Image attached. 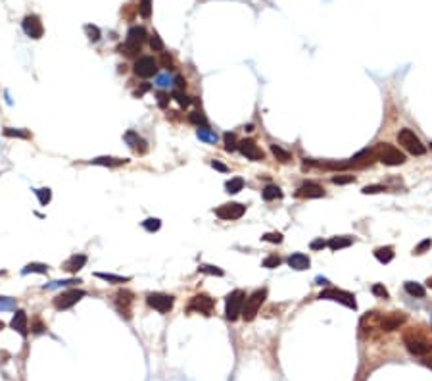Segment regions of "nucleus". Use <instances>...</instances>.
<instances>
[{"label": "nucleus", "instance_id": "bf43d9fd", "mask_svg": "<svg viewBox=\"0 0 432 381\" xmlns=\"http://www.w3.org/2000/svg\"><path fill=\"white\" fill-rule=\"evenodd\" d=\"M315 281L319 283V285H327V283H329V279H327V278H321V276H319V278H315Z\"/></svg>", "mask_w": 432, "mask_h": 381}, {"label": "nucleus", "instance_id": "4d7b16f0", "mask_svg": "<svg viewBox=\"0 0 432 381\" xmlns=\"http://www.w3.org/2000/svg\"><path fill=\"white\" fill-rule=\"evenodd\" d=\"M167 102H169V96L165 95V93H159L158 95V104L161 106V108H165L167 106Z\"/></svg>", "mask_w": 432, "mask_h": 381}, {"label": "nucleus", "instance_id": "79ce46f5", "mask_svg": "<svg viewBox=\"0 0 432 381\" xmlns=\"http://www.w3.org/2000/svg\"><path fill=\"white\" fill-rule=\"evenodd\" d=\"M85 33H86V37H88L92 43L100 41V29H98L96 25H85Z\"/></svg>", "mask_w": 432, "mask_h": 381}, {"label": "nucleus", "instance_id": "f3484780", "mask_svg": "<svg viewBox=\"0 0 432 381\" xmlns=\"http://www.w3.org/2000/svg\"><path fill=\"white\" fill-rule=\"evenodd\" d=\"M10 325H12V329H14V331H17L21 337H27L29 320H27V314H25L23 310H17V312H15L14 318H12V322H10Z\"/></svg>", "mask_w": 432, "mask_h": 381}, {"label": "nucleus", "instance_id": "473e14b6", "mask_svg": "<svg viewBox=\"0 0 432 381\" xmlns=\"http://www.w3.org/2000/svg\"><path fill=\"white\" fill-rule=\"evenodd\" d=\"M4 137H12V139H31V133L25 129H14V127H6L4 129Z\"/></svg>", "mask_w": 432, "mask_h": 381}, {"label": "nucleus", "instance_id": "7c9ffc66", "mask_svg": "<svg viewBox=\"0 0 432 381\" xmlns=\"http://www.w3.org/2000/svg\"><path fill=\"white\" fill-rule=\"evenodd\" d=\"M198 139L204 141V143H210V145H216L217 143V133L208 129V127H200L198 129Z\"/></svg>", "mask_w": 432, "mask_h": 381}, {"label": "nucleus", "instance_id": "dca6fc26", "mask_svg": "<svg viewBox=\"0 0 432 381\" xmlns=\"http://www.w3.org/2000/svg\"><path fill=\"white\" fill-rule=\"evenodd\" d=\"M296 196H305V198H321V196H325V189H323L319 183L307 181V183H303L302 187L296 190Z\"/></svg>", "mask_w": 432, "mask_h": 381}, {"label": "nucleus", "instance_id": "2f4dec72", "mask_svg": "<svg viewBox=\"0 0 432 381\" xmlns=\"http://www.w3.org/2000/svg\"><path fill=\"white\" fill-rule=\"evenodd\" d=\"M75 283H79V279H62V281H52V283H46L43 289L44 291H50V289H60V287H72Z\"/></svg>", "mask_w": 432, "mask_h": 381}, {"label": "nucleus", "instance_id": "f03ea898", "mask_svg": "<svg viewBox=\"0 0 432 381\" xmlns=\"http://www.w3.org/2000/svg\"><path fill=\"white\" fill-rule=\"evenodd\" d=\"M146 41V29L141 27V25H135L131 27L129 33H127V41L125 44H121V52H125L127 56H135L137 52H141V46Z\"/></svg>", "mask_w": 432, "mask_h": 381}, {"label": "nucleus", "instance_id": "b1692460", "mask_svg": "<svg viewBox=\"0 0 432 381\" xmlns=\"http://www.w3.org/2000/svg\"><path fill=\"white\" fill-rule=\"evenodd\" d=\"M90 164H94V166H106V168H117V166H121V164H127V160L123 158H112V156H98V158H94V160H90Z\"/></svg>", "mask_w": 432, "mask_h": 381}, {"label": "nucleus", "instance_id": "de8ad7c7", "mask_svg": "<svg viewBox=\"0 0 432 381\" xmlns=\"http://www.w3.org/2000/svg\"><path fill=\"white\" fill-rule=\"evenodd\" d=\"M386 187L384 185H367V187H363L361 192L363 194H378V192H384Z\"/></svg>", "mask_w": 432, "mask_h": 381}, {"label": "nucleus", "instance_id": "2eb2a0df", "mask_svg": "<svg viewBox=\"0 0 432 381\" xmlns=\"http://www.w3.org/2000/svg\"><path fill=\"white\" fill-rule=\"evenodd\" d=\"M238 150H240V154L242 156H246L248 160H252V162H259V160H263V150L254 143V141H250V139H244V141H240L238 143Z\"/></svg>", "mask_w": 432, "mask_h": 381}, {"label": "nucleus", "instance_id": "393cba45", "mask_svg": "<svg viewBox=\"0 0 432 381\" xmlns=\"http://www.w3.org/2000/svg\"><path fill=\"white\" fill-rule=\"evenodd\" d=\"M403 289L411 294V296H417V298H423V296L427 294L425 287H423L421 283H417V281H405V283H403Z\"/></svg>", "mask_w": 432, "mask_h": 381}, {"label": "nucleus", "instance_id": "f704fd0d", "mask_svg": "<svg viewBox=\"0 0 432 381\" xmlns=\"http://www.w3.org/2000/svg\"><path fill=\"white\" fill-rule=\"evenodd\" d=\"M173 81H175V79H173L171 75H169V72H165V74L156 75V87H159V89H167V87H171V85H173Z\"/></svg>", "mask_w": 432, "mask_h": 381}, {"label": "nucleus", "instance_id": "58836bf2", "mask_svg": "<svg viewBox=\"0 0 432 381\" xmlns=\"http://www.w3.org/2000/svg\"><path fill=\"white\" fill-rule=\"evenodd\" d=\"M10 310H15V298L0 296V312H10Z\"/></svg>", "mask_w": 432, "mask_h": 381}, {"label": "nucleus", "instance_id": "a19ab883", "mask_svg": "<svg viewBox=\"0 0 432 381\" xmlns=\"http://www.w3.org/2000/svg\"><path fill=\"white\" fill-rule=\"evenodd\" d=\"M37 192V196H39V202L43 206H46L50 200H52V190L50 189H37L35 190Z\"/></svg>", "mask_w": 432, "mask_h": 381}, {"label": "nucleus", "instance_id": "4468645a", "mask_svg": "<svg viewBox=\"0 0 432 381\" xmlns=\"http://www.w3.org/2000/svg\"><path fill=\"white\" fill-rule=\"evenodd\" d=\"M405 320H407V316H405L403 312H390L388 316L378 318V327H380L382 331H394V329H398L402 323H405Z\"/></svg>", "mask_w": 432, "mask_h": 381}, {"label": "nucleus", "instance_id": "e2e57ef3", "mask_svg": "<svg viewBox=\"0 0 432 381\" xmlns=\"http://www.w3.org/2000/svg\"><path fill=\"white\" fill-rule=\"evenodd\" d=\"M0 329H4V323H2V322H0Z\"/></svg>", "mask_w": 432, "mask_h": 381}, {"label": "nucleus", "instance_id": "1a4fd4ad", "mask_svg": "<svg viewBox=\"0 0 432 381\" xmlns=\"http://www.w3.org/2000/svg\"><path fill=\"white\" fill-rule=\"evenodd\" d=\"M133 72L139 75V77H144V79L154 77V75H158V62L152 58V56H141V58L135 62Z\"/></svg>", "mask_w": 432, "mask_h": 381}, {"label": "nucleus", "instance_id": "49530a36", "mask_svg": "<svg viewBox=\"0 0 432 381\" xmlns=\"http://www.w3.org/2000/svg\"><path fill=\"white\" fill-rule=\"evenodd\" d=\"M139 12H141L143 17H150V14H152V0H141Z\"/></svg>", "mask_w": 432, "mask_h": 381}, {"label": "nucleus", "instance_id": "e433bc0d", "mask_svg": "<svg viewBox=\"0 0 432 381\" xmlns=\"http://www.w3.org/2000/svg\"><path fill=\"white\" fill-rule=\"evenodd\" d=\"M188 119H190V123H194V125H198V127H208V119H206V116H204L202 112H192V114L188 116Z\"/></svg>", "mask_w": 432, "mask_h": 381}, {"label": "nucleus", "instance_id": "20e7f679", "mask_svg": "<svg viewBox=\"0 0 432 381\" xmlns=\"http://www.w3.org/2000/svg\"><path fill=\"white\" fill-rule=\"evenodd\" d=\"M244 300H246V293L240 291V289H236V291H232L230 294H227V300H225V316H227V320L234 322V320L240 318Z\"/></svg>", "mask_w": 432, "mask_h": 381}, {"label": "nucleus", "instance_id": "6e6d98bb", "mask_svg": "<svg viewBox=\"0 0 432 381\" xmlns=\"http://www.w3.org/2000/svg\"><path fill=\"white\" fill-rule=\"evenodd\" d=\"M212 166L216 168L217 172H223V174H227V172H229V168H227L225 164H221V162H217V160H212Z\"/></svg>", "mask_w": 432, "mask_h": 381}, {"label": "nucleus", "instance_id": "13d9d810", "mask_svg": "<svg viewBox=\"0 0 432 381\" xmlns=\"http://www.w3.org/2000/svg\"><path fill=\"white\" fill-rule=\"evenodd\" d=\"M173 83H177V91H183V89L187 87V81H185V79H183V77H175V81H173Z\"/></svg>", "mask_w": 432, "mask_h": 381}, {"label": "nucleus", "instance_id": "0e129e2a", "mask_svg": "<svg viewBox=\"0 0 432 381\" xmlns=\"http://www.w3.org/2000/svg\"><path fill=\"white\" fill-rule=\"evenodd\" d=\"M431 148H432V143H431Z\"/></svg>", "mask_w": 432, "mask_h": 381}, {"label": "nucleus", "instance_id": "423d86ee", "mask_svg": "<svg viewBox=\"0 0 432 381\" xmlns=\"http://www.w3.org/2000/svg\"><path fill=\"white\" fill-rule=\"evenodd\" d=\"M403 343H405L407 351L411 352V354H415V356H425V354L432 352V341L419 337L415 333H405L403 335Z\"/></svg>", "mask_w": 432, "mask_h": 381}, {"label": "nucleus", "instance_id": "c03bdc74", "mask_svg": "<svg viewBox=\"0 0 432 381\" xmlns=\"http://www.w3.org/2000/svg\"><path fill=\"white\" fill-rule=\"evenodd\" d=\"M279 266H281V258L277 254H271V256H267L263 260V268H267V270H273V268H279Z\"/></svg>", "mask_w": 432, "mask_h": 381}, {"label": "nucleus", "instance_id": "39448f33", "mask_svg": "<svg viewBox=\"0 0 432 381\" xmlns=\"http://www.w3.org/2000/svg\"><path fill=\"white\" fill-rule=\"evenodd\" d=\"M398 143H400L407 152H411L413 156H423V154L427 152V147L421 143V139H419L411 129H407V127L398 133Z\"/></svg>", "mask_w": 432, "mask_h": 381}, {"label": "nucleus", "instance_id": "6ab92c4d", "mask_svg": "<svg viewBox=\"0 0 432 381\" xmlns=\"http://www.w3.org/2000/svg\"><path fill=\"white\" fill-rule=\"evenodd\" d=\"M133 304V293L131 291H119L115 294V306L121 312V316L125 314V318H129V306Z\"/></svg>", "mask_w": 432, "mask_h": 381}, {"label": "nucleus", "instance_id": "3c124183", "mask_svg": "<svg viewBox=\"0 0 432 381\" xmlns=\"http://www.w3.org/2000/svg\"><path fill=\"white\" fill-rule=\"evenodd\" d=\"M431 247H432V241H431V239H425V241H421V243H419L417 249L413 250V252H415V254H423V252H427V250L431 249Z\"/></svg>", "mask_w": 432, "mask_h": 381}, {"label": "nucleus", "instance_id": "09e8293b", "mask_svg": "<svg viewBox=\"0 0 432 381\" xmlns=\"http://www.w3.org/2000/svg\"><path fill=\"white\" fill-rule=\"evenodd\" d=\"M150 46H152V50H156V52H161V50H163V41L159 39L158 33H154V35L150 37Z\"/></svg>", "mask_w": 432, "mask_h": 381}, {"label": "nucleus", "instance_id": "0eeeda50", "mask_svg": "<svg viewBox=\"0 0 432 381\" xmlns=\"http://www.w3.org/2000/svg\"><path fill=\"white\" fill-rule=\"evenodd\" d=\"M319 298H321V300H334V302H340V304L352 308V310L358 308L356 296H354L352 293H348V291H340V289H327V291H323V293L319 294Z\"/></svg>", "mask_w": 432, "mask_h": 381}, {"label": "nucleus", "instance_id": "f257e3e1", "mask_svg": "<svg viewBox=\"0 0 432 381\" xmlns=\"http://www.w3.org/2000/svg\"><path fill=\"white\" fill-rule=\"evenodd\" d=\"M373 154L376 156V160H380L384 166H402L405 162V154L402 150L392 147L388 143H378L373 150Z\"/></svg>", "mask_w": 432, "mask_h": 381}, {"label": "nucleus", "instance_id": "c85d7f7f", "mask_svg": "<svg viewBox=\"0 0 432 381\" xmlns=\"http://www.w3.org/2000/svg\"><path fill=\"white\" fill-rule=\"evenodd\" d=\"M271 152H273L275 158L279 162H283V164H288V162L292 160V154L288 150H285L283 147H279V145H271Z\"/></svg>", "mask_w": 432, "mask_h": 381}, {"label": "nucleus", "instance_id": "680f3d73", "mask_svg": "<svg viewBox=\"0 0 432 381\" xmlns=\"http://www.w3.org/2000/svg\"><path fill=\"white\" fill-rule=\"evenodd\" d=\"M427 285H429V287H431V289H432V278L427 279Z\"/></svg>", "mask_w": 432, "mask_h": 381}, {"label": "nucleus", "instance_id": "7ed1b4c3", "mask_svg": "<svg viewBox=\"0 0 432 381\" xmlns=\"http://www.w3.org/2000/svg\"><path fill=\"white\" fill-rule=\"evenodd\" d=\"M265 298H267V289H258L256 293H252L246 298L244 306H242V314H240L246 322H252L258 316L259 308H261Z\"/></svg>", "mask_w": 432, "mask_h": 381}, {"label": "nucleus", "instance_id": "a211bd4d", "mask_svg": "<svg viewBox=\"0 0 432 381\" xmlns=\"http://www.w3.org/2000/svg\"><path fill=\"white\" fill-rule=\"evenodd\" d=\"M123 139H125V143H127L135 152H139V154H144V152L148 150L146 141H144L143 137H141L137 131H127L125 135H123Z\"/></svg>", "mask_w": 432, "mask_h": 381}, {"label": "nucleus", "instance_id": "bb28decb", "mask_svg": "<svg viewBox=\"0 0 432 381\" xmlns=\"http://www.w3.org/2000/svg\"><path fill=\"white\" fill-rule=\"evenodd\" d=\"M225 189H227L229 194L240 192V190L244 189V179H242V177H232V179H229V181L225 183Z\"/></svg>", "mask_w": 432, "mask_h": 381}, {"label": "nucleus", "instance_id": "052dcab7", "mask_svg": "<svg viewBox=\"0 0 432 381\" xmlns=\"http://www.w3.org/2000/svg\"><path fill=\"white\" fill-rule=\"evenodd\" d=\"M244 129H246V131H254V125H252V123H248Z\"/></svg>", "mask_w": 432, "mask_h": 381}, {"label": "nucleus", "instance_id": "37998d69", "mask_svg": "<svg viewBox=\"0 0 432 381\" xmlns=\"http://www.w3.org/2000/svg\"><path fill=\"white\" fill-rule=\"evenodd\" d=\"M263 241H267V243H273V245H279V243H283V233H279V231H271V233H265L261 237Z\"/></svg>", "mask_w": 432, "mask_h": 381}, {"label": "nucleus", "instance_id": "a18cd8bd", "mask_svg": "<svg viewBox=\"0 0 432 381\" xmlns=\"http://www.w3.org/2000/svg\"><path fill=\"white\" fill-rule=\"evenodd\" d=\"M331 181L334 183V185H348V183H354V181H356V177L344 174V176H334Z\"/></svg>", "mask_w": 432, "mask_h": 381}, {"label": "nucleus", "instance_id": "4c0bfd02", "mask_svg": "<svg viewBox=\"0 0 432 381\" xmlns=\"http://www.w3.org/2000/svg\"><path fill=\"white\" fill-rule=\"evenodd\" d=\"M143 227L146 231H150V233H154V231H158L159 227H161V221L158 218H148V220L143 221Z\"/></svg>", "mask_w": 432, "mask_h": 381}, {"label": "nucleus", "instance_id": "f8f14e48", "mask_svg": "<svg viewBox=\"0 0 432 381\" xmlns=\"http://www.w3.org/2000/svg\"><path fill=\"white\" fill-rule=\"evenodd\" d=\"M214 308H216V300L212 296H208V294H196L188 304L190 312H200L204 316H212Z\"/></svg>", "mask_w": 432, "mask_h": 381}, {"label": "nucleus", "instance_id": "72a5a7b5", "mask_svg": "<svg viewBox=\"0 0 432 381\" xmlns=\"http://www.w3.org/2000/svg\"><path fill=\"white\" fill-rule=\"evenodd\" d=\"M173 98L177 100V104H179L181 108H187V106H190V104L194 102L190 96L185 95V91H173Z\"/></svg>", "mask_w": 432, "mask_h": 381}, {"label": "nucleus", "instance_id": "c756f323", "mask_svg": "<svg viewBox=\"0 0 432 381\" xmlns=\"http://www.w3.org/2000/svg\"><path fill=\"white\" fill-rule=\"evenodd\" d=\"M46 272H48V266L41 264V262H31L21 270L23 276H27V274H46Z\"/></svg>", "mask_w": 432, "mask_h": 381}, {"label": "nucleus", "instance_id": "5fc2aeb1", "mask_svg": "<svg viewBox=\"0 0 432 381\" xmlns=\"http://www.w3.org/2000/svg\"><path fill=\"white\" fill-rule=\"evenodd\" d=\"M327 247V243L323 241V239H315V241H311V249L313 250H323Z\"/></svg>", "mask_w": 432, "mask_h": 381}, {"label": "nucleus", "instance_id": "9d476101", "mask_svg": "<svg viewBox=\"0 0 432 381\" xmlns=\"http://www.w3.org/2000/svg\"><path fill=\"white\" fill-rule=\"evenodd\" d=\"M146 302H148V306L154 308V310H158L159 314H167L169 310L173 308V296L171 294H165V293H150L146 296Z\"/></svg>", "mask_w": 432, "mask_h": 381}, {"label": "nucleus", "instance_id": "6e6552de", "mask_svg": "<svg viewBox=\"0 0 432 381\" xmlns=\"http://www.w3.org/2000/svg\"><path fill=\"white\" fill-rule=\"evenodd\" d=\"M83 296H85V291H79V289L64 291L54 298V306H56V310H68V308L75 306Z\"/></svg>", "mask_w": 432, "mask_h": 381}, {"label": "nucleus", "instance_id": "4be33fe9", "mask_svg": "<svg viewBox=\"0 0 432 381\" xmlns=\"http://www.w3.org/2000/svg\"><path fill=\"white\" fill-rule=\"evenodd\" d=\"M352 243H354V239H352V237L340 235V237H332L331 241L327 243V247L336 252V250H340V249H348V247H352Z\"/></svg>", "mask_w": 432, "mask_h": 381}, {"label": "nucleus", "instance_id": "aec40b11", "mask_svg": "<svg viewBox=\"0 0 432 381\" xmlns=\"http://www.w3.org/2000/svg\"><path fill=\"white\" fill-rule=\"evenodd\" d=\"M309 258L302 254V252H294V254H290L288 256V266L292 268V270H296V272H303V270H307L309 268Z\"/></svg>", "mask_w": 432, "mask_h": 381}, {"label": "nucleus", "instance_id": "cd10ccee", "mask_svg": "<svg viewBox=\"0 0 432 381\" xmlns=\"http://www.w3.org/2000/svg\"><path fill=\"white\" fill-rule=\"evenodd\" d=\"M263 200H275V198H283V190L279 189L277 185H267L265 189L261 190Z\"/></svg>", "mask_w": 432, "mask_h": 381}, {"label": "nucleus", "instance_id": "8fccbe9b", "mask_svg": "<svg viewBox=\"0 0 432 381\" xmlns=\"http://www.w3.org/2000/svg\"><path fill=\"white\" fill-rule=\"evenodd\" d=\"M371 291H373L374 296H380V298H388V291H386V287H384L382 283H374Z\"/></svg>", "mask_w": 432, "mask_h": 381}, {"label": "nucleus", "instance_id": "ea45409f", "mask_svg": "<svg viewBox=\"0 0 432 381\" xmlns=\"http://www.w3.org/2000/svg\"><path fill=\"white\" fill-rule=\"evenodd\" d=\"M198 272H202V274H210V276H217V278H221V276H223V270H221V268H217V266L202 264L200 268H198Z\"/></svg>", "mask_w": 432, "mask_h": 381}, {"label": "nucleus", "instance_id": "ddd939ff", "mask_svg": "<svg viewBox=\"0 0 432 381\" xmlns=\"http://www.w3.org/2000/svg\"><path fill=\"white\" fill-rule=\"evenodd\" d=\"M23 31H25V35H27L29 39H41L44 35V27H43V21H41V17L39 15H25V19H23Z\"/></svg>", "mask_w": 432, "mask_h": 381}, {"label": "nucleus", "instance_id": "5701e85b", "mask_svg": "<svg viewBox=\"0 0 432 381\" xmlns=\"http://www.w3.org/2000/svg\"><path fill=\"white\" fill-rule=\"evenodd\" d=\"M394 256H396V252L392 247H380V249L374 250V258L380 262V264H390L392 260H394Z\"/></svg>", "mask_w": 432, "mask_h": 381}, {"label": "nucleus", "instance_id": "412c9836", "mask_svg": "<svg viewBox=\"0 0 432 381\" xmlns=\"http://www.w3.org/2000/svg\"><path fill=\"white\" fill-rule=\"evenodd\" d=\"M86 264V256L85 254H73L72 258L66 262L64 266V270H68V272H72V274H77L79 270H83Z\"/></svg>", "mask_w": 432, "mask_h": 381}, {"label": "nucleus", "instance_id": "a878e982", "mask_svg": "<svg viewBox=\"0 0 432 381\" xmlns=\"http://www.w3.org/2000/svg\"><path fill=\"white\" fill-rule=\"evenodd\" d=\"M98 279L106 281V283H114V285H121V283H129L131 278H123V276H115V274H104V272H96L94 274Z\"/></svg>", "mask_w": 432, "mask_h": 381}, {"label": "nucleus", "instance_id": "9b49d317", "mask_svg": "<svg viewBox=\"0 0 432 381\" xmlns=\"http://www.w3.org/2000/svg\"><path fill=\"white\" fill-rule=\"evenodd\" d=\"M246 212V206L240 204V202H229V204H223L219 206L216 210V216L217 218H221V220L225 221H230V220H238V218H242Z\"/></svg>", "mask_w": 432, "mask_h": 381}, {"label": "nucleus", "instance_id": "c9c22d12", "mask_svg": "<svg viewBox=\"0 0 432 381\" xmlns=\"http://www.w3.org/2000/svg\"><path fill=\"white\" fill-rule=\"evenodd\" d=\"M223 139H225V150H227V152H234V150H236V147H238L234 133H225V135H223Z\"/></svg>", "mask_w": 432, "mask_h": 381}, {"label": "nucleus", "instance_id": "603ef678", "mask_svg": "<svg viewBox=\"0 0 432 381\" xmlns=\"http://www.w3.org/2000/svg\"><path fill=\"white\" fill-rule=\"evenodd\" d=\"M161 64H163V68H167V70H171L173 68V58L167 54V52H163V56H161Z\"/></svg>", "mask_w": 432, "mask_h": 381}, {"label": "nucleus", "instance_id": "864d4df0", "mask_svg": "<svg viewBox=\"0 0 432 381\" xmlns=\"http://www.w3.org/2000/svg\"><path fill=\"white\" fill-rule=\"evenodd\" d=\"M44 329H46V327H44V325L39 322V320H35V322L31 323V331H33V333H43Z\"/></svg>", "mask_w": 432, "mask_h": 381}]
</instances>
